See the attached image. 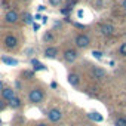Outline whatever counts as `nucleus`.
<instances>
[{
	"instance_id": "obj_1",
	"label": "nucleus",
	"mask_w": 126,
	"mask_h": 126,
	"mask_svg": "<svg viewBox=\"0 0 126 126\" xmlns=\"http://www.w3.org/2000/svg\"><path fill=\"white\" fill-rule=\"evenodd\" d=\"M43 98H45V94H43V91H42L40 88H34V89H31L30 94H28V99H30V102H33V104L42 102Z\"/></svg>"
},
{
	"instance_id": "obj_2",
	"label": "nucleus",
	"mask_w": 126,
	"mask_h": 126,
	"mask_svg": "<svg viewBox=\"0 0 126 126\" xmlns=\"http://www.w3.org/2000/svg\"><path fill=\"white\" fill-rule=\"evenodd\" d=\"M76 45L79 46V47H88L89 45H91V39H89V36L88 34H79L77 37H76Z\"/></svg>"
},
{
	"instance_id": "obj_3",
	"label": "nucleus",
	"mask_w": 126,
	"mask_h": 126,
	"mask_svg": "<svg viewBox=\"0 0 126 126\" xmlns=\"http://www.w3.org/2000/svg\"><path fill=\"white\" fill-rule=\"evenodd\" d=\"M47 119H49L50 122H53V123L59 122V120L62 119V113H61V110H58V108H52V110H49V113H47Z\"/></svg>"
},
{
	"instance_id": "obj_4",
	"label": "nucleus",
	"mask_w": 126,
	"mask_h": 126,
	"mask_svg": "<svg viewBox=\"0 0 126 126\" xmlns=\"http://www.w3.org/2000/svg\"><path fill=\"white\" fill-rule=\"evenodd\" d=\"M5 45H6L8 49H14V47L18 46V39H16L15 36L9 34V36H6V39H5Z\"/></svg>"
},
{
	"instance_id": "obj_5",
	"label": "nucleus",
	"mask_w": 126,
	"mask_h": 126,
	"mask_svg": "<svg viewBox=\"0 0 126 126\" xmlns=\"http://www.w3.org/2000/svg\"><path fill=\"white\" fill-rule=\"evenodd\" d=\"M92 76H94L96 80H104L105 76H107V73H105L101 67H94V68H92Z\"/></svg>"
},
{
	"instance_id": "obj_6",
	"label": "nucleus",
	"mask_w": 126,
	"mask_h": 126,
	"mask_svg": "<svg viewBox=\"0 0 126 126\" xmlns=\"http://www.w3.org/2000/svg\"><path fill=\"white\" fill-rule=\"evenodd\" d=\"M76 58H77V52H76L74 49H67V50L64 52V59H65L67 62H74Z\"/></svg>"
},
{
	"instance_id": "obj_7",
	"label": "nucleus",
	"mask_w": 126,
	"mask_h": 126,
	"mask_svg": "<svg viewBox=\"0 0 126 126\" xmlns=\"http://www.w3.org/2000/svg\"><path fill=\"white\" fill-rule=\"evenodd\" d=\"M5 19H6V22H9V24H15V22L18 21V14H16V11H8L6 15H5Z\"/></svg>"
},
{
	"instance_id": "obj_8",
	"label": "nucleus",
	"mask_w": 126,
	"mask_h": 126,
	"mask_svg": "<svg viewBox=\"0 0 126 126\" xmlns=\"http://www.w3.org/2000/svg\"><path fill=\"white\" fill-rule=\"evenodd\" d=\"M101 33H102V36H111V34H114V27L111 24H102Z\"/></svg>"
},
{
	"instance_id": "obj_9",
	"label": "nucleus",
	"mask_w": 126,
	"mask_h": 126,
	"mask_svg": "<svg viewBox=\"0 0 126 126\" xmlns=\"http://www.w3.org/2000/svg\"><path fill=\"white\" fill-rule=\"evenodd\" d=\"M2 96H3V99L11 101V99L15 96V91H14L12 88H5V89L2 91Z\"/></svg>"
},
{
	"instance_id": "obj_10",
	"label": "nucleus",
	"mask_w": 126,
	"mask_h": 126,
	"mask_svg": "<svg viewBox=\"0 0 126 126\" xmlns=\"http://www.w3.org/2000/svg\"><path fill=\"white\" fill-rule=\"evenodd\" d=\"M68 83H70L71 86H79V83H80V77H79L77 74L71 73V74H68Z\"/></svg>"
},
{
	"instance_id": "obj_11",
	"label": "nucleus",
	"mask_w": 126,
	"mask_h": 126,
	"mask_svg": "<svg viewBox=\"0 0 126 126\" xmlns=\"http://www.w3.org/2000/svg\"><path fill=\"white\" fill-rule=\"evenodd\" d=\"M56 55H58L56 47H47V49L45 50V56H46V58H56Z\"/></svg>"
},
{
	"instance_id": "obj_12",
	"label": "nucleus",
	"mask_w": 126,
	"mask_h": 126,
	"mask_svg": "<svg viewBox=\"0 0 126 126\" xmlns=\"http://www.w3.org/2000/svg\"><path fill=\"white\" fill-rule=\"evenodd\" d=\"M9 105H11L12 108H19V107H21V99L16 98V96H14V98L9 101Z\"/></svg>"
},
{
	"instance_id": "obj_13",
	"label": "nucleus",
	"mask_w": 126,
	"mask_h": 126,
	"mask_svg": "<svg viewBox=\"0 0 126 126\" xmlns=\"http://www.w3.org/2000/svg\"><path fill=\"white\" fill-rule=\"evenodd\" d=\"M2 61L5 62V64H8V65H18V61L14 59V58H9V56H3Z\"/></svg>"
},
{
	"instance_id": "obj_14",
	"label": "nucleus",
	"mask_w": 126,
	"mask_h": 126,
	"mask_svg": "<svg viewBox=\"0 0 126 126\" xmlns=\"http://www.w3.org/2000/svg\"><path fill=\"white\" fill-rule=\"evenodd\" d=\"M88 116H89V119H92V120H95V122H102V116H101L99 113H96V111H95V113H89Z\"/></svg>"
},
{
	"instance_id": "obj_15",
	"label": "nucleus",
	"mask_w": 126,
	"mask_h": 126,
	"mask_svg": "<svg viewBox=\"0 0 126 126\" xmlns=\"http://www.w3.org/2000/svg\"><path fill=\"white\" fill-rule=\"evenodd\" d=\"M31 64L34 65V70H45V68H46L43 64H40L37 59H31Z\"/></svg>"
},
{
	"instance_id": "obj_16",
	"label": "nucleus",
	"mask_w": 126,
	"mask_h": 126,
	"mask_svg": "<svg viewBox=\"0 0 126 126\" xmlns=\"http://www.w3.org/2000/svg\"><path fill=\"white\" fill-rule=\"evenodd\" d=\"M114 125H116V126H126V119H125V117H119Z\"/></svg>"
},
{
	"instance_id": "obj_17",
	"label": "nucleus",
	"mask_w": 126,
	"mask_h": 126,
	"mask_svg": "<svg viewBox=\"0 0 126 126\" xmlns=\"http://www.w3.org/2000/svg\"><path fill=\"white\" fill-rule=\"evenodd\" d=\"M92 55H94V58H96V59H101L104 53H102L101 50H94V52H92Z\"/></svg>"
},
{
	"instance_id": "obj_18",
	"label": "nucleus",
	"mask_w": 126,
	"mask_h": 126,
	"mask_svg": "<svg viewBox=\"0 0 126 126\" xmlns=\"http://www.w3.org/2000/svg\"><path fill=\"white\" fill-rule=\"evenodd\" d=\"M119 52H120V55H123V56H126V43H123L120 47H119Z\"/></svg>"
},
{
	"instance_id": "obj_19",
	"label": "nucleus",
	"mask_w": 126,
	"mask_h": 126,
	"mask_svg": "<svg viewBox=\"0 0 126 126\" xmlns=\"http://www.w3.org/2000/svg\"><path fill=\"white\" fill-rule=\"evenodd\" d=\"M24 19H25V22H27V24H31V22H33V18H31V15H30V14H25V15H24Z\"/></svg>"
},
{
	"instance_id": "obj_20",
	"label": "nucleus",
	"mask_w": 126,
	"mask_h": 126,
	"mask_svg": "<svg viewBox=\"0 0 126 126\" xmlns=\"http://www.w3.org/2000/svg\"><path fill=\"white\" fill-rule=\"evenodd\" d=\"M49 3H50L52 6H59V5L62 3V0H49Z\"/></svg>"
},
{
	"instance_id": "obj_21",
	"label": "nucleus",
	"mask_w": 126,
	"mask_h": 126,
	"mask_svg": "<svg viewBox=\"0 0 126 126\" xmlns=\"http://www.w3.org/2000/svg\"><path fill=\"white\" fill-rule=\"evenodd\" d=\"M45 40H46V42H52V40H53V36H52L50 33H46V34H45Z\"/></svg>"
},
{
	"instance_id": "obj_22",
	"label": "nucleus",
	"mask_w": 126,
	"mask_h": 126,
	"mask_svg": "<svg viewBox=\"0 0 126 126\" xmlns=\"http://www.w3.org/2000/svg\"><path fill=\"white\" fill-rule=\"evenodd\" d=\"M70 11H71V8H68V6H67V8H64V9H61V14H64V15H67V14H68Z\"/></svg>"
},
{
	"instance_id": "obj_23",
	"label": "nucleus",
	"mask_w": 126,
	"mask_h": 126,
	"mask_svg": "<svg viewBox=\"0 0 126 126\" xmlns=\"http://www.w3.org/2000/svg\"><path fill=\"white\" fill-rule=\"evenodd\" d=\"M3 108H5V102H3V101H2V99H0V111H2V110H3Z\"/></svg>"
},
{
	"instance_id": "obj_24",
	"label": "nucleus",
	"mask_w": 126,
	"mask_h": 126,
	"mask_svg": "<svg viewBox=\"0 0 126 126\" xmlns=\"http://www.w3.org/2000/svg\"><path fill=\"white\" fill-rule=\"evenodd\" d=\"M33 27H34V31H37V30H39V28H40V25H39V24H36V22H34V24H33Z\"/></svg>"
},
{
	"instance_id": "obj_25",
	"label": "nucleus",
	"mask_w": 126,
	"mask_h": 126,
	"mask_svg": "<svg viewBox=\"0 0 126 126\" xmlns=\"http://www.w3.org/2000/svg\"><path fill=\"white\" fill-rule=\"evenodd\" d=\"M77 15H79V18H82V15H83V11H79V12H77Z\"/></svg>"
},
{
	"instance_id": "obj_26",
	"label": "nucleus",
	"mask_w": 126,
	"mask_h": 126,
	"mask_svg": "<svg viewBox=\"0 0 126 126\" xmlns=\"http://www.w3.org/2000/svg\"><path fill=\"white\" fill-rule=\"evenodd\" d=\"M36 126H47V125H46V123H37Z\"/></svg>"
},
{
	"instance_id": "obj_27",
	"label": "nucleus",
	"mask_w": 126,
	"mask_h": 126,
	"mask_svg": "<svg viewBox=\"0 0 126 126\" xmlns=\"http://www.w3.org/2000/svg\"><path fill=\"white\" fill-rule=\"evenodd\" d=\"M123 8L126 9V0H123Z\"/></svg>"
},
{
	"instance_id": "obj_28",
	"label": "nucleus",
	"mask_w": 126,
	"mask_h": 126,
	"mask_svg": "<svg viewBox=\"0 0 126 126\" xmlns=\"http://www.w3.org/2000/svg\"><path fill=\"white\" fill-rule=\"evenodd\" d=\"M0 89H3V83L2 82H0Z\"/></svg>"
},
{
	"instance_id": "obj_29",
	"label": "nucleus",
	"mask_w": 126,
	"mask_h": 126,
	"mask_svg": "<svg viewBox=\"0 0 126 126\" xmlns=\"http://www.w3.org/2000/svg\"><path fill=\"white\" fill-rule=\"evenodd\" d=\"M0 125H2V119H0Z\"/></svg>"
},
{
	"instance_id": "obj_30",
	"label": "nucleus",
	"mask_w": 126,
	"mask_h": 126,
	"mask_svg": "<svg viewBox=\"0 0 126 126\" xmlns=\"http://www.w3.org/2000/svg\"><path fill=\"white\" fill-rule=\"evenodd\" d=\"M25 2H28V0H25Z\"/></svg>"
}]
</instances>
